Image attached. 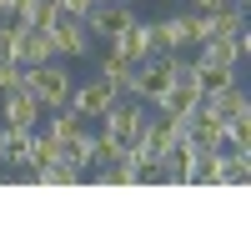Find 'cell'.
<instances>
[{"mask_svg":"<svg viewBox=\"0 0 251 251\" xmlns=\"http://www.w3.org/2000/svg\"><path fill=\"white\" fill-rule=\"evenodd\" d=\"M60 156V146L46 136V131H30V151H25V166H30V171H35V166H50Z\"/></svg>","mask_w":251,"mask_h":251,"instance_id":"cell-15","label":"cell"},{"mask_svg":"<svg viewBox=\"0 0 251 251\" xmlns=\"http://www.w3.org/2000/svg\"><path fill=\"white\" fill-rule=\"evenodd\" d=\"M20 86H25V66H20V60H0V96L20 91Z\"/></svg>","mask_w":251,"mask_h":251,"instance_id":"cell-18","label":"cell"},{"mask_svg":"<svg viewBox=\"0 0 251 251\" xmlns=\"http://www.w3.org/2000/svg\"><path fill=\"white\" fill-rule=\"evenodd\" d=\"M91 5H96V0H91Z\"/></svg>","mask_w":251,"mask_h":251,"instance_id":"cell-22","label":"cell"},{"mask_svg":"<svg viewBox=\"0 0 251 251\" xmlns=\"http://www.w3.org/2000/svg\"><path fill=\"white\" fill-rule=\"evenodd\" d=\"M196 80H201V96H211V91L236 86V80H241V66H226V71H196Z\"/></svg>","mask_w":251,"mask_h":251,"instance_id":"cell-17","label":"cell"},{"mask_svg":"<svg viewBox=\"0 0 251 251\" xmlns=\"http://www.w3.org/2000/svg\"><path fill=\"white\" fill-rule=\"evenodd\" d=\"M146 121H151V106H146V100H136V96H121L116 106L100 116V131L116 136L121 146H136L141 131H146Z\"/></svg>","mask_w":251,"mask_h":251,"instance_id":"cell-2","label":"cell"},{"mask_svg":"<svg viewBox=\"0 0 251 251\" xmlns=\"http://www.w3.org/2000/svg\"><path fill=\"white\" fill-rule=\"evenodd\" d=\"M116 100H121V96H116L100 75H96V80H80V86H71V111H75L80 121H100V116L116 106Z\"/></svg>","mask_w":251,"mask_h":251,"instance_id":"cell-4","label":"cell"},{"mask_svg":"<svg viewBox=\"0 0 251 251\" xmlns=\"http://www.w3.org/2000/svg\"><path fill=\"white\" fill-rule=\"evenodd\" d=\"M71 71L55 66V60H46V66H30L25 71V91L40 100V111H55V106H71Z\"/></svg>","mask_w":251,"mask_h":251,"instance_id":"cell-1","label":"cell"},{"mask_svg":"<svg viewBox=\"0 0 251 251\" xmlns=\"http://www.w3.org/2000/svg\"><path fill=\"white\" fill-rule=\"evenodd\" d=\"M50 5H55L60 15H86V10H91V0H50Z\"/></svg>","mask_w":251,"mask_h":251,"instance_id":"cell-19","label":"cell"},{"mask_svg":"<svg viewBox=\"0 0 251 251\" xmlns=\"http://www.w3.org/2000/svg\"><path fill=\"white\" fill-rule=\"evenodd\" d=\"M191 5H196V10H221L226 0H191Z\"/></svg>","mask_w":251,"mask_h":251,"instance_id":"cell-20","label":"cell"},{"mask_svg":"<svg viewBox=\"0 0 251 251\" xmlns=\"http://www.w3.org/2000/svg\"><path fill=\"white\" fill-rule=\"evenodd\" d=\"M80 176H86V171H80V166H71V161H50V166H35V171H30V181L35 186H80Z\"/></svg>","mask_w":251,"mask_h":251,"instance_id":"cell-13","label":"cell"},{"mask_svg":"<svg viewBox=\"0 0 251 251\" xmlns=\"http://www.w3.org/2000/svg\"><path fill=\"white\" fill-rule=\"evenodd\" d=\"M201 106H206V111H216L221 121H226V116H246V111H251V106H246V86H241V80H236V86H226V91L201 96Z\"/></svg>","mask_w":251,"mask_h":251,"instance_id":"cell-12","label":"cell"},{"mask_svg":"<svg viewBox=\"0 0 251 251\" xmlns=\"http://www.w3.org/2000/svg\"><path fill=\"white\" fill-rule=\"evenodd\" d=\"M251 176V151H221V186H246Z\"/></svg>","mask_w":251,"mask_h":251,"instance_id":"cell-14","label":"cell"},{"mask_svg":"<svg viewBox=\"0 0 251 251\" xmlns=\"http://www.w3.org/2000/svg\"><path fill=\"white\" fill-rule=\"evenodd\" d=\"M80 20H86V30H91V35L111 40L121 25H131V20H136V10H131V5H121V0H96V5L80 15Z\"/></svg>","mask_w":251,"mask_h":251,"instance_id":"cell-6","label":"cell"},{"mask_svg":"<svg viewBox=\"0 0 251 251\" xmlns=\"http://www.w3.org/2000/svg\"><path fill=\"white\" fill-rule=\"evenodd\" d=\"M96 66H100V80H106L116 96H131V80H136V66H131V60H121L116 50H106Z\"/></svg>","mask_w":251,"mask_h":251,"instance_id":"cell-11","label":"cell"},{"mask_svg":"<svg viewBox=\"0 0 251 251\" xmlns=\"http://www.w3.org/2000/svg\"><path fill=\"white\" fill-rule=\"evenodd\" d=\"M196 146V151H226V121L216 116V111H206V106H196V116H191V136H186Z\"/></svg>","mask_w":251,"mask_h":251,"instance_id":"cell-9","label":"cell"},{"mask_svg":"<svg viewBox=\"0 0 251 251\" xmlns=\"http://www.w3.org/2000/svg\"><path fill=\"white\" fill-rule=\"evenodd\" d=\"M201 106V80L196 75H176V80H166V91L156 96V106L161 116H176V111H196Z\"/></svg>","mask_w":251,"mask_h":251,"instance_id":"cell-7","label":"cell"},{"mask_svg":"<svg viewBox=\"0 0 251 251\" xmlns=\"http://www.w3.org/2000/svg\"><path fill=\"white\" fill-rule=\"evenodd\" d=\"M111 50L121 60H131V66H141L146 55H151V25H141V20H131V25H121L111 35Z\"/></svg>","mask_w":251,"mask_h":251,"instance_id":"cell-10","label":"cell"},{"mask_svg":"<svg viewBox=\"0 0 251 251\" xmlns=\"http://www.w3.org/2000/svg\"><path fill=\"white\" fill-rule=\"evenodd\" d=\"M226 151H251V111L226 116Z\"/></svg>","mask_w":251,"mask_h":251,"instance_id":"cell-16","label":"cell"},{"mask_svg":"<svg viewBox=\"0 0 251 251\" xmlns=\"http://www.w3.org/2000/svg\"><path fill=\"white\" fill-rule=\"evenodd\" d=\"M151 50H191V15H161L151 20Z\"/></svg>","mask_w":251,"mask_h":251,"instance_id":"cell-8","label":"cell"},{"mask_svg":"<svg viewBox=\"0 0 251 251\" xmlns=\"http://www.w3.org/2000/svg\"><path fill=\"white\" fill-rule=\"evenodd\" d=\"M40 116H46V111H40V100H35L25 86L0 96V126H10V131H35Z\"/></svg>","mask_w":251,"mask_h":251,"instance_id":"cell-5","label":"cell"},{"mask_svg":"<svg viewBox=\"0 0 251 251\" xmlns=\"http://www.w3.org/2000/svg\"><path fill=\"white\" fill-rule=\"evenodd\" d=\"M121 5H141V0H121Z\"/></svg>","mask_w":251,"mask_h":251,"instance_id":"cell-21","label":"cell"},{"mask_svg":"<svg viewBox=\"0 0 251 251\" xmlns=\"http://www.w3.org/2000/svg\"><path fill=\"white\" fill-rule=\"evenodd\" d=\"M46 35H50L55 55H66V60H86L91 55V30H86L80 15H55L50 25H46Z\"/></svg>","mask_w":251,"mask_h":251,"instance_id":"cell-3","label":"cell"}]
</instances>
